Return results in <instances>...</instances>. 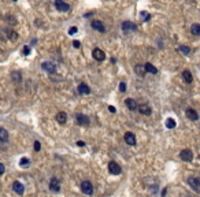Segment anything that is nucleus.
Segmentation results:
<instances>
[{
    "label": "nucleus",
    "mask_w": 200,
    "mask_h": 197,
    "mask_svg": "<svg viewBox=\"0 0 200 197\" xmlns=\"http://www.w3.org/2000/svg\"><path fill=\"white\" fill-rule=\"evenodd\" d=\"M121 28H122V30H123V33H133L137 30V26L130 21H125L121 25Z\"/></svg>",
    "instance_id": "1"
},
{
    "label": "nucleus",
    "mask_w": 200,
    "mask_h": 197,
    "mask_svg": "<svg viewBox=\"0 0 200 197\" xmlns=\"http://www.w3.org/2000/svg\"><path fill=\"white\" fill-rule=\"evenodd\" d=\"M108 171H110L112 175H119L122 172V169L117 161H110V163H108Z\"/></svg>",
    "instance_id": "2"
},
{
    "label": "nucleus",
    "mask_w": 200,
    "mask_h": 197,
    "mask_svg": "<svg viewBox=\"0 0 200 197\" xmlns=\"http://www.w3.org/2000/svg\"><path fill=\"white\" fill-rule=\"evenodd\" d=\"M41 67H43V70L47 71L48 74H55V73H56V66H55V63H52V62H43V63H41Z\"/></svg>",
    "instance_id": "3"
},
{
    "label": "nucleus",
    "mask_w": 200,
    "mask_h": 197,
    "mask_svg": "<svg viewBox=\"0 0 200 197\" xmlns=\"http://www.w3.org/2000/svg\"><path fill=\"white\" fill-rule=\"evenodd\" d=\"M81 190H82V193L88 194V196H92L93 185L91 183V181H84V182H81Z\"/></svg>",
    "instance_id": "4"
},
{
    "label": "nucleus",
    "mask_w": 200,
    "mask_h": 197,
    "mask_svg": "<svg viewBox=\"0 0 200 197\" xmlns=\"http://www.w3.org/2000/svg\"><path fill=\"white\" fill-rule=\"evenodd\" d=\"M75 121H77V125H80V126H88L91 123L89 116H86V115H84V114L75 115Z\"/></svg>",
    "instance_id": "5"
},
{
    "label": "nucleus",
    "mask_w": 200,
    "mask_h": 197,
    "mask_svg": "<svg viewBox=\"0 0 200 197\" xmlns=\"http://www.w3.org/2000/svg\"><path fill=\"white\" fill-rule=\"evenodd\" d=\"M55 7L61 12H69L70 11V6L67 3H64L63 0H55Z\"/></svg>",
    "instance_id": "6"
},
{
    "label": "nucleus",
    "mask_w": 200,
    "mask_h": 197,
    "mask_svg": "<svg viewBox=\"0 0 200 197\" xmlns=\"http://www.w3.org/2000/svg\"><path fill=\"white\" fill-rule=\"evenodd\" d=\"M92 56H93V59L97 62H103L104 59H106V54H104L100 48H95V49L92 51Z\"/></svg>",
    "instance_id": "7"
},
{
    "label": "nucleus",
    "mask_w": 200,
    "mask_h": 197,
    "mask_svg": "<svg viewBox=\"0 0 200 197\" xmlns=\"http://www.w3.org/2000/svg\"><path fill=\"white\" fill-rule=\"evenodd\" d=\"M180 156H181V159L184 161H192V159H193V153H192V150L191 149H182L181 150V153H180Z\"/></svg>",
    "instance_id": "8"
},
{
    "label": "nucleus",
    "mask_w": 200,
    "mask_h": 197,
    "mask_svg": "<svg viewBox=\"0 0 200 197\" xmlns=\"http://www.w3.org/2000/svg\"><path fill=\"white\" fill-rule=\"evenodd\" d=\"M137 110H139V112L141 115H151V112H152V108L148 105V104H140L139 107H137Z\"/></svg>",
    "instance_id": "9"
},
{
    "label": "nucleus",
    "mask_w": 200,
    "mask_h": 197,
    "mask_svg": "<svg viewBox=\"0 0 200 197\" xmlns=\"http://www.w3.org/2000/svg\"><path fill=\"white\" fill-rule=\"evenodd\" d=\"M91 26H92L95 30L100 32V33H104V32H106V26H104V23H103L101 21H92Z\"/></svg>",
    "instance_id": "10"
},
{
    "label": "nucleus",
    "mask_w": 200,
    "mask_h": 197,
    "mask_svg": "<svg viewBox=\"0 0 200 197\" xmlns=\"http://www.w3.org/2000/svg\"><path fill=\"white\" fill-rule=\"evenodd\" d=\"M188 183H189V186L192 188L195 192H199L200 190V181L197 178H193V177H191V178H188Z\"/></svg>",
    "instance_id": "11"
},
{
    "label": "nucleus",
    "mask_w": 200,
    "mask_h": 197,
    "mask_svg": "<svg viewBox=\"0 0 200 197\" xmlns=\"http://www.w3.org/2000/svg\"><path fill=\"white\" fill-rule=\"evenodd\" d=\"M185 114H186V118L189 119V121H192V122H196L197 119H199V115H197V112L193 108H188Z\"/></svg>",
    "instance_id": "12"
},
{
    "label": "nucleus",
    "mask_w": 200,
    "mask_h": 197,
    "mask_svg": "<svg viewBox=\"0 0 200 197\" xmlns=\"http://www.w3.org/2000/svg\"><path fill=\"white\" fill-rule=\"evenodd\" d=\"M55 121H56L59 125H64V123H66V121H67V114H66V112H63V111L58 112V114L55 115Z\"/></svg>",
    "instance_id": "13"
},
{
    "label": "nucleus",
    "mask_w": 200,
    "mask_h": 197,
    "mask_svg": "<svg viewBox=\"0 0 200 197\" xmlns=\"http://www.w3.org/2000/svg\"><path fill=\"white\" fill-rule=\"evenodd\" d=\"M77 92H78L80 95H89L91 93V88L86 85L85 82H81L78 85V88H77Z\"/></svg>",
    "instance_id": "14"
},
{
    "label": "nucleus",
    "mask_w": 200,
    "mask_h": 197,
    "mask_svg": "<svg viewBox=\"0 0 200 197\" xmlns=\"http://www.w3.org/2000/svg\"><path fill=\"white\" fill-rule=\"evenodd\" d=\"M12 189H14L15 193H18V194H23V192H25V186H23L19 181H14V183H12Z\"/></svg>",
    "instance_id": "15"
},
{
    "label": "nucleus",
    "mask_w": 200,
    "mask_h": 197,
    "mask_svg": "<svg viewBox=\"0 0 200 197\" xmlns=\"http://www.w3.org/2000/svg\"><path fill=\"white\" fill-rule=\"evenodd\" d=\"M125 142L128 144V145H134V144H136V136H134L132 132L125 133Z\"/></svg>",
    "instance_id": "16"
},
{
    "label": "nucleus",
    "mask_w": 200,
    "mask_h": 197,
    "mask_svg": "<svg viewBox=\"0 0 200 197\" xmlns=\"http://www.w3.org/2000/svg\"><path fill=\"white\" fill-rule=\"evenodd\" d=\"M50 189L52 190V192H55V193L61 190V186H59V181H58V178H55V177H54V178L50 181Z\"/></svg>",
    "instance_id": "17"
},
{
    "label": "nucleus",
    "mask_w": 200,
    "mask_h": 197,
    "mask_svg": "<svg viewBox=\"0 0 200 197\" xmlns=\"http://www.w3.org/2000/svg\"><path fill=\"white\" fill-rule=\"evenodd\" d=\"M126 105H128V108L130 110V111H137V107H139V104L136 103V100L134 99H126Z\"/></svg>",
    "instance_id": "18"
},
{
    "label": "nucleus",
    "mask_w": 200,
    "mask_h": 197,
    "mask_svg": "<svg viewBox=\"0 0 200 197\" xmlns=\"http://www.w3.org/2000/svg\"><path fill=\"white\" fill-rule=\"evenodd\" d=\"M182 78H184V81H185L186 84H192V81H193L192 73H191L189 70H184V71H182Z\"/></svg>",
    "instance_id": "19"
},
{
    "label": "nucleus",
    "mask_w": 200,
    "mask_h": 197,
    "mask_svg": "<svg viewBox=\"0 0 200 197\" xmlns=\"http://www.w3.org/2000/svg\"><path fill=\"white\" fill-rule=\"evenodd\" d=\"M144 66V70H145V73H150V74H156L158 73V68L155 67L152 63H145Z\"/></svg>",
    "instance_id": "20"
},
{
    "label": "nucleus",
    "mask_w": 200,
    "mask_h": 197,
    "mask_svg": "<svg viewBox=\"0 0 200 197\" xmlns=\"http://www.w3.org/2000/svg\"><path fill=\"white\" fill-rule=\"evenodd\" d=\"M8 141V132L3 127H0V142H7Z\"/></svg>",
    "instance_id": "21"
},
{
    "label": "nucleus",
    "mask_w": 200,
    "mask_h": 197,
    "mask_svg": "<svg viewBox=\"0 0 200 197\" xmlns=\"http://www.w3.org/2000/svg\"><path fill=\"white\" fill-rule=\"evenodd\" d=\"M134 73H136L139 77H144L145 75V70H144V66L143 65H137L134 66Z\"/></svg>",
    "instance_id": "22"
},
{
    "label": "nucleus",
    "mask_w": 200,
    "mask_h": 197,
    "mask_svg": "<svg viewBox=\"0 0 200 197\" xmlns=\"http://www.w3.org/2000/svg\"><path fill=\"white\" fill-rule=\"evenodd\" d=\"M191 33H192L193 36H199L200 34V25L199 23H193L191 26Z\"/></svg>",
    "instance_id": "23"
},
{
    "label": "nucleus",
    "mask_w": 200,
    "mask_h": 197,
    "mask_svg": "<svg viewBox=\"0 0 200 197\" xmlns=\"http://www.w3.org/2000/svg\"><path fill=\"white\" fill-rule=\"evenodd\" d=\"M19 166H21L22 169H28L29 166H30V160H29L28 158H22L21 160H19Z\"/></svg>",
    "instance_id": "24"
},
{
    "label": "nucleus",
    "mask_w": 200,
    "mask_h": 197,
    "mask_svg": "<svg viewBox=\"0 0 200 197\" xmlns=\"http://www.w3.org/2000/svg\"><path fill=\"white\" fill-rule=\"evenodd\" d=\"M177 51L182 52V54L186 55V56H188V55L191 54V48H189V47H186V45H180V47L177 48Z\"/></svg>",
    "instance_id": "25"
},
{
    "label": "nucleus",
    "mask_w": 200,
    "mask_h": 197,
    "mask_svg": "<svg viewBox=\"0 0 200 197\" xmlns=\"http://www.w3.org/2000/svg\"><path fill=\"white\" fill-rule=\"evenodd\" d=\"M166 127L167 129H174L175 127V121L173 118H169L167 121H166Z\"/></svg>",
    "instance_id": "26"
},
{
    "label": "nucleus",
    "mask_w": 200,
    "mask_h": 197,
    "mask_svg": "<svg viewBox=\"0 0 200 197\" xmlns=\"http://www.w3.org/2000/svg\"><path fill=\"white\" fill-rule=\"evenodd\" d=\"M12 81H15V82H19V81H21V71H14L12 73Z\"/></svg>",
    "instance_id": "27"
},
{
    "label": "nucleus",
    "mask_w": 200,
    "mask_h": 197,
    "mask_svg": "<svg viewBox=\"0 0 200 197\" xmlns=\"http://www.w3.org/2000/svg\"><path fill=\"white\" fill-rule=\"evenodd\" d=\"M7 34H8V39H10L11 41H15V40L18 39V34H17L15 32H12V30H8Z\"/></svg>",
    "instance_id": "28"
},
{
    "label": "nucleus",
    "mask_w": 200,
    "mask_h": 197,
    "mask_svg": "<svg viewBox=\"0 0 200 197\" xmlns=\"http://www.w3.org/2000/svg\"><path fill=\"white\" fill-rule=\"evenodd\" d=\"M141 17H143L144 22H147V21H150V19H151V15L147 14V12H141Z\"/></svg>",
    "instance_id": "29"
},
{
    "label": "nucleus",
    "mask_w": 200,
    "mask_h": 197,
    "mask_svg": "<svg viewBox=\"0 0 200 197\" xmlns=\"http://www.w3.org/2000/svg\"><path fill=\"white\" fill-rule=\"evenodd\" d=\"M33 147H34V150H36V152H39V150L41 149V144H40L39 141H34V145H33Z\"/></svg>",
    "instance_id": "30"
},
{
    "label": "nucleus",
    "mask_w": 200,
    "mask_h": 197,
    "mask_svg": "<svg viewBox=\"0 0 200 197\" xmlns=\"http://www.w3.org/2000/svg\"><path fill=\"white\" fill-rule=\"evenodd\" d=\"M22 52H23V55H29V54H30V47L25 45V47L22 48Z\"/></svg>",
    "instance_id": "31"
},
{
    "label": "nucleus",
    "mask_w": 200,
    "mask_h": 197,
    "mask_svg": "<svg viewBox=\"0 0 200 197\" xmlns=\"http://www.w3.org/2000/svg\"><path fill=\"white\" fill-rule=\"evenodd\" d=\"M77 30H78V29L75 28V26H73V28L69 29V34H70V36H73V34H75V33H77Z\"/></svg>",
    "instance_id": "32"
},
{
    "label": "nucleus",
    "mask_w": 200,
    "mask_h": 197,
    "mask_svg": "<svg viewBox=\"0 0 200 197\" xmlns=\"http://www.w3.org/2000/svg\"><path fill=\"white\" fill-rule=\"evenodd\" d=\"M119 90H121V92H126V84L125 82L119 84Z\"/></svg>",
    "instance_id": "33"
},
{
    "label": "nucleus",
    "mask_w": 200,
    "mask_h": 197,
    "mask_svg": "<svg viewBox=\"0 0 200 197\" xmlns=\"http://www.w3.org/2000/svg\"><path fill=\"white\" fill-rule=\"evenodd\" d=\"M73 47H74V48H80V47H81V43H80L78 40H74V41H73Z\"/></svg>",
    "instance_id": "34"
},
{
    "label": "nucleus",
    "mask_w": 200,
    "mask_h": 197,
    "mask_svg": "<svg viewBox=\"0 0 200 197\" xmlns=\"http://www.w3.org/2000/svg\"><path fill=\"white\" fill-rule=\"evenodd\" d=\"M4 171H6V167H4L3 163H0V175H3Z\"/></svg>",
    "instance_id": "35"
},
{
    "label": "nucleus",
    "mask_w": 200,
    "mask_h": 197,
    "mask_svg": "<svg viewBox=\"0 0 200 197\" xmlns=\"http://www.w3.org/2000/svg\"><path fill=\"white\" fill-rule=\"evenodd\" d=\"M108 111L112 112V114H115V112H117V110H115V107H112V105H108Z\"/></svg>",
    "instance_id": "36"
},
{
    "label": "nucleus",
    "mask_w": 200,
    "mask_h": 197,
    "mask_svg": "<svg viewBox=\"0 0 200 197\" xmlns=\"http://www.w3.org/2000/svg\"><path fill=\"white\" fill-rule=\"evenodd\" d=\"M77 145L78 147H85V142L84 141H77Z\"/></svg>",
    "instance_id": "37"
},
{
    "label": "nucleus",
    "mask_w": 200,
    "mask_h": 197,
    "mask_svg": "<svg viewBox=\"0 0 200 197\" xmlns=\"http://www.w3.org/2000/svg\"><path fill=\"white\" fill-rule=\"evenodd\" d=\"M166 192H167V189H164L163 192H162V197H164V194H166Z\"/></svg>",
    "instance_id": "38"
},
{
    "label": "nucleus",
    "mask_w": 200,
    "mask_h": 197,
    "mask_svg": "<svg viewBox=\"0 0 200 197\" xmlns=\"http://www.w3.org/2000/svg\"><path fill=\"white\" fill-rule=\"evenodd\" d=\"M14 1H17V0H14Z\"/></svg>",
    "instance_id": "39"
}]
</instances>
